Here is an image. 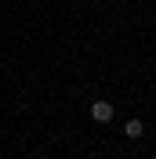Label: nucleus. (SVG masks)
Wrapping results in <instances>:
<instances>
[{
  "instance_id": "1",
  "label": "nucleus",
  "mask_w": 156,
  "mask_h": 159,
  "mask_svg": "<svg viewBox=\"0 0 156 159\" xmlns=\"http://www.w3.org/2000/svg\"><path fill=\"white\" fill-rule=\"evenodd\" d=\"M91 119H95V123H109V119H113V105H109V101H95V105H91Z\"/></svg>"
},
{
  "instance_id": "2",
  "label": "nucleus",
  "mask_w": 156,
  "mask_h": 159,
  "mask_svg": "<svg viewBox=\"0 0 156 159\" xmlns=\"http://www.w3.org/2000/svg\"><path fill=\"white\" fill-rule=\"evenodd\" d=\"M124 134H127V138H142V134H145V123H142V119H127Z\"/></svg>"
}]
</instances>
